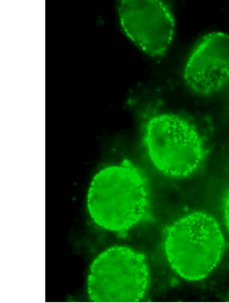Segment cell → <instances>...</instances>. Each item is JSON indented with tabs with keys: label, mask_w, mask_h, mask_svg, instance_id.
<instances>
[{
	"label": "cell",
	"mask_w": 229,
	"mask_h": 303,
	"mask_svg": "<svg viewBox=\"0 0 229 303\" xmlns=\"http://www.w3.org/2000/svg\"><path fill=\"white\" fill-rule=\"evenodd\" d=\"M225 241L216 219L204 212L184 216L165 230V250L173 269L182 277H207L223 257Z\"/></svg>",
	"instance_id": "cell-1"
},
{
	"label": "cell",
	"mask_w": 229,
	"mask_h": 303,
	"mask_svg": "<svg viewBox=\"0 0 229 303\" xmlns=\"http://www.w3.org/2000/svg\"><path fill=\"white\" fill-rule=\"evenodd\" d=\"M147 193L141 178L121 166H109L94 177L87 196L89 212L93 220L106 230L128 229L142 217Z\"/></svg>",
	"instance_id": "cell-2"
},
{
	"label": "cell",
	"mask_w": 229,
	"mask_h": 303,
	"mask_svg": "<svg viewBox=\"0 0 229 303\" xmlns=\"http://www.w3.org/2000/svg\"><path fill=\"white\" fill-rule=\"evenodd\" d=\"M149 282L143 255L130 248L116 246L103 251L92 263L88 293L93 302H138L146 294Z\"/></svg>",
	"instance_id": "cell-3"
},
{
	"label": "cell",
	"mask_w": 229,
	"mask_h": 303,
	"mask_svg": "<svg viewBox=\"0 0 229 303\" xmlns=\"http://www.w3.org/2000/svg\"><path fill=\"white\" fill-rule=\"evenodd\" d=\"M146 141L155 165L172 177L190 175L204 159L205 146L199 133L177 115L163 114L153 118L147 128Z\"/></svg>",
	"instance_id": "cell-4"
},
{
	"label": "cell",
	"mask_w": 229,
	"mask_h": 303,
	"mask_svg": "<svg viewBox=\"0 0 229 303\" xmlns=\"http://www.w3.org/2000/svg\"><path fill=\"white\" fill-rule=\"evenodd\" d=\"M127 36L146 54L163 57L173 40L175 22L168 7L159 1H121L118 4Z\"/></svg>",
	"instance_id": "cell-5"
},
{
	"label": "cell",
	"mask_w": 229,
	"mask_h": 303,
	"mask_svg": "<svg viewBox=\"0 0 229 303\" xmlns=\"http://www.w3.org/2000/svg\"><path fill=\"white\" fill-rule=\"evenodd\" d=\"M187 85L200 94L214 93L229 80V35L204 36L189 57L184 70Z\"/></svg>",
	"instance_id": "cell-6"
},
{
	"label": "cell",
	"mask_w": 229,
	"mask_h": 303,
	"mask_svg": "<svg viewBox=\"0 0 229 303\" xmlns=\"http://www.w3.org/2000/svg\"><path fill=\"white\" fill-rule=\"evenodd\" d=\"M223 212L224 222L229 232V189L226 193L223 201Z\"/></svg>",
	"instance_id": "cell-7"
},
{
	"label": "cell",
	"mask_w": 229,
	"mask_h": 303,
	"mask_svg": "<svg viewBox=\"0 0 229 303\" xmlns=\"http://www.w3.org/2000/svg\"><path fill=\"white\" fill-rule=\"evenodd\" d=\"M224 300L226 302H229V290L224 297Z\"/></svg>",
	"instance_id": "cell-8"
}]
</instances>
